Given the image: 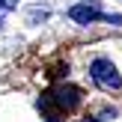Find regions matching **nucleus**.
I'll list each match as a JSON object with an SVG mask.
<instances>
[{
	"label": "nucleus",
	"mask_w": 122,
	"mask_h": 122,
	"mask_svg": "<svg viewBox=\"0 0 122 122\" xmlns=\"http://www.w3.org/2000/svg\"><path fill=\"white\" fill-rule=\"evenodd\" d=\"M3 15H6V9H3V6H0V24H3Z\"/></svg>",
	"instance_id": "obj_5"
},
{
	"label": "nucleus",
	"mask_w": 122,
	"mask_h": 122,
	"mask_svg": "<svg viewBox=\"0 0 122 122\" xmlns=\"http://www.w3.org/2000/svg\"><path fill=\"white\" fill-rule=\"evenodd\" d=\"M89 71H92V81L98 83L101 89H119L122 86V77H119V69L110 63V60H95L92 66H89Z\"/></svg>",
	"instance_id": "obj_1"
},
{
	"label": "nucleus",
	"mask_w": 122,
	"mask_h": 122,
	"mask_svg": "<svg viewBox=\"0 0 122 122\" xmlns=\"http://www.w3.org/2000/svg\"><path fill=\"white\" fill-rule=\"evenodd\" d=\"M0 6L9 12V9H15V6H18V0H0Z\"/></svg>",
	"instance_id": "obj_4"
},
{
	"label": "nucleus",
	"mask_w": 122,
	"mask_h": 122,
	"mask_svg": "<svg viewBox=\"0 0 122 122\" xmlns=\"http://www.w3.org/2000/svg\"><path fill=\"white\" fill-rule=\"evenodd\" d=\"M54 104L60 107V110H71V107H77V101H81V92H77L75 86H57L51 92Z\"/></svg>",
	"instance_id": "obj_3"
},
{
	"label": "nucleus",
	"mask_w": 122,
	"mask_h": 122,
	"mask_svg": "<svg viewBox=\"0 0 122 122\" xmlns=\"http://www.w3.org/2000/svg\"><path fill=\"white\" fill-rule=\"evenodd\" d=\"M86 122H95V119H86Z\"/></svg>",
	"instance_id": "obj_6"
},
{
	"label": "nucleus",
	"mask_w": 122,
	"mask_h": 122,
	"mask_svg": "<svg viewBox=\"0 0 122 122\" xmlns=\"http://www.w3.org/2000/svg\"><path fill=\"white\" fill-rule=\"evenodd\" d=\"M69 18H71V21H77V24H92V21H98V18H104V21H107V15L98 9V3H95V0L71 6V9H69Z\"/></svg>",
	"instance_id": "obj_2"
}]
</instances>
